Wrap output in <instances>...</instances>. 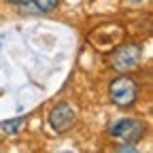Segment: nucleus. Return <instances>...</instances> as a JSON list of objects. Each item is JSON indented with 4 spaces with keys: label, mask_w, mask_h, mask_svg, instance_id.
<instances>
[{
    "label": "nucleus",
    "mask_w": 153,
    "mask_h": 153,
    "mask_svg": "<svg viewBox=\"0 0 153 153\" xmlns=\"http://www.w3.org/2000/svg\"><path fill=\"white\" fill-rule=\"evenodd\" d=\"M108 98L113 104H117L121 108H130L134 102L138 100V85L136 81L128 74H121L117 79H113L108 85Z\"/></svg>",
    "instance_id": "f257e3e1"
},
{
    "label": "nucleus",
    "mask_w": 153,
    "mask_h": 153,
    "mask_svg": "<svg viewBox=\"0 0 153 153\" xmlns=\"http://www.w3.org/2000/svg\"><path fill=\"white\" fill-rule=\"evenodd\" d=\"M147 132L145 121L136 119V117H121L117 121H113L108 126V134L115 138H119L126 145H136Z\"/></svg>",
    "instance_id": "f03ea898"
},
{
    "label": "nucleus",
    "mask_w": 153,
    "mask_h": 153,
    "mask_svg": "<svg viewBox=\"0 0 153 153\" xmlns=\"http://www.w3.org/2000/svg\"><path fill=\"white\" fill-rule=\"evenodd\" d=\"M143 60V47L138 43H126L119 45L111 55H108V64L113 70L119 72H128L134 66H138V62Z\"/></svg>",
    "instance_id": "7ed1b4c3"
},
{
    "label": "nucleus",
    "mask_w": 153,
    "mask_h": 153,
    "mask_svg": "<svg viewBox=\"0 0 153 153\" xmlns=\"http://www.w3.org/2000/svg\"><path fill=\"white\" fill-rule=\"evenodd\" d=\"M76 121V113L68 102H57L49 111V126L53 132H68Z\"/></svg>",
    "instance_id": "20e7f679"
},
{
    "label": "nucleus",
    "mask_w": 153,
    "mask_h": 153,
    "mask_svg": "<svg viewBox=\"0 0 153 153\" xmlns=\"http://www.w3.org/2000/svg\"><path fill=\"white\" fill-rule=\"evenodd\" d=\"M60 0H32V2H22V13L26 15H41V13H51L57 9Z\"/></svg>",
    "instance_id": "39448f33"
},
{
    "label": "nucleus",
    "mask_w": 153,
    "mask_h": 153,
    "mask_svg": "<svg viewBox=\"0 0 153 153\" xmlns=\"http://www.w3.org/2000/svg\"><path fill=\"white\" fill-rule=\"evenodd\" d=\"M24 126H26V119H24V117L9 119V121H2V123H0V132H2V134H17Z\"/></svg>",
    "instance_id": "423d86ee"
},
{
    "label": "nucleus",
    "mask_w": 153,
    "mask_h": 153,
    "mask_svg": "<svg viewBox=\"0 0 153 153\" xmlns=\"http://www.w3.org/2000/svg\"><path fill=\"white\" fill-rule=\"evenodd\" d=\"M4 2H13V4H19V2H24V0H4Z\"/></svg>",
    "instance_id": "0eeeda50"
},
{
    "label": "nucleus",
    "mask_w": 153,
    "mask_h": 153,
    "mask_svg": "<svg viewBox=\"0 0 153 153\" xmlns=\"http://www.w3.org/2000/svg\"><path fill=\"white\" fill-rule=\"evenodd\" d=\"M130 2H145V0H130Z\"/></svg>",
    "instance_id": "6e6552de"
},
{
    "label": "nucleus",
    "mask_w": 153,
    "mask_h": 153,
    "mask_svg": "<svg viewBox=\"0 0 153 153\" xmlns=\"http://www.w3.org/2000/svg\"><path fill=\"white\" fill-rule=\"evenodd\" d=\"M60 153H70V151H60Z\"/></svg>",
    "instance_id": "1a4fd4ad"
}]
</instances>
